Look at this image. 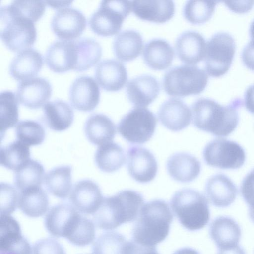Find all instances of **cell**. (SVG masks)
<instances>
[{
	"label": "cell",
	"mask_w": 254,
	"mask_h": 254,
	"mask_svg": "<svg viewBox=\"0 0 254 254\" xmlns=\"http://www.w3.org/2000/svg\"><path fill=\"white\" fill-rule=\"evenodd\" d=\"M242 104L239 98L223 106L211 99L200 98L191 106L193 124L198 129L216 136H227L237 127L238 110Z\"/></svg>",
	"instance_id": "1"
},
{
	"label": "cell",
	"mask_w": 254,
	"mask_h": 254,
	"mask_svg": "<svg viewBox=\"0 0 254 254\" xmlns=\"http://www.w3.org/2000/svg\"><path fill=\"white\" fill-rule=\"evenodd\" d=\"M173 216L168 203L161 199L141 207L132 230L133 241L146 246H155L168 235Z\"/></svg>",
	"instance_id": "2"
},
{
	"label": "cell",
	"mask_w": 254,
	"mask_h": 254,
	"mask_svg": "<svg viewBox=\"0 0 254 254\" xmlns=\"http://www.w3.org/2000/svg\"><path fill=\"white\" fill-rule=\"evenodd\" d=\"M143 204L144 198L140 193L131 190H123L104 197L100 206L93 214V221L102 229L113 230L136 220Z\"/></svg>",
	"instance_id": "3"
},
{
	"label": "cell",
	"mask_w": 254,
	"mask_h": 254,
	"mask_svg": "<svg viewBox=\"0 0 254 254\" xmlns=\"http://www.w3.org/2000/svg\"><path fill=\"white\" fill-rule=\"evenodd\" d=\"M170 205L179 222L190 231L204 227L210 219L208 202L202 193L190 189H183L173 195Z\"/></svg>",
	"instance_id": "4"
},
{
	"label": "cell",
	"mask_w": 254,
	"mask_h": 254,
	"mask_svg": "<svg viewBox=\"0 0 254 254\" xmlns=\"http://www.w3.org/2000/svg\"><path fill=\"white\" fill-rule=\"evenodd\" d=\"M1 39L6 47L19 52L32 46L36 38L34 22L12 11L7 5L0 9Z\"/></svg>",
	"instance_id": "5"
},
{
	"label": "cell",
	"mask_w": 254,
	"mask_h": 254,
	"mask_svg": "<svg viewBox=\"0 0 254 254\" xmlns=\"http://www.w3.org/2000/svg\"><path fill=\"white\" fill-rule=\"evenodd\" d=\"M207 82L206 71L195 65L185 64L172 68L163 78L165 92L170 96L179 97L201 93Z\"/></svg>",
	"instance_id": "6"
},
{
	"label": "cell",
	"mask_w": 254,
	"mask_h": 254,
	"mask_svg": "<svg viewBox=\"0 0 254 254\" xmlns=\"http://www.w3.org/2000/svg\"><path fill=\"white\" fill-rule=\"evenodd\" d=\"M131 10L130 1L102 0L89 17V26L99 35H115L119 32L125 19Z\"/></svg>",
	"instance_id": "7"
},
{
	"label": "cell",
	"mask_w": 254,
	"mask_h": 254,
	"mask_svg": "<svg viewBox=\"0 0 254 254\" xmlns=\"http://www.w3.org/2000/svg\"><path fill=\"white\" fill-rule=\"evenodd\" d=\"M236 44L228 33L217 32L206 43L204 57L206 72L210 76L219 77L229 70L235 55Z\"/></svg>",
	"instance_id": "8"
},
{
	"label": "cell",
	"mask_w": 254,
	"mask_h": 254,
	"mask_svg": "<svg viewBox=\"0 0 254 254\" xmlns=\"http://www.w3.org/2000/svg\"><path fill=\"white\" fill-rule=\"evenodd\" d=\"M156 124V116L151 111L144 107H135L122 118L118 130L128 142L141 144L152 137Z\"/></svg>",
	"instance_id": "9"
},
{
	"label": "cell",
	"mask_w": 254,
	"mask_h": 254,
	"mask_svg": "<svg viewBox=\"0 0 254 254\" xmlns=\"http://www.w3.org/2000/svg\"><path fill=\"white\" fill-rule=\"evenodd\" d=\"M203 156L209 166L222 169H237L246 160L244 148L235 141L217 138L205 146Z\"/></svg>",
	"instance_id": "10"
},
{
	"label": "cell",
	"mask_w": 254,
	"mask_h": 254,
	"mask_svg": "<svg viewBox=\"0 0 254 254\" xmlns=\"http://www.w3.org/2000/svg\"><path fill=\"white\" fill-rule=\"evenodd\" d=\"M81 216L73 206L60 204L52 207L45 218V225L54 236L67 239L77 227Z\"/></svg>",
	"instance_id": "11"
},
{
	"label": "cell",
	"mask_w": 254,
	"mask_h": 254,
	"mask_svg": "<svg viewBox=\"0 0 254 254\" xmlns=\"http://www.w3.org/2000/svg\"><path fill=\"white\" fill-rule=\"evenodd\" d=\"M86 25L85 15L79 10L72 7H64L57 10L51 21V27L60 38L72 40L79 37Z\"/></svg>",
	"instance_id": "12"
},
{
	"label": "cell",
	"mask_w": 254,
	"mask_h": 254,
	"mask_svg": "<svg viewBox=\"0 0 254 254\" xmlns=\"http://www.w3.org/2000/svg\"><path fill=\"white\" fill-rule=\"evenodd\" d=\"M127 167L130 176L141 183L153 180L158 170L157 163L153 154L147 149L138 146L128 148Z\"/></svg>",
	"instance_id": "13"
},
{
	"label": "cell",
	"mask_w": 254,
	"mask_h": 254,
	"mask_svg": "<svg viewBox=\"0 0 254 254\" xmlns=\"http://www.w3.org/2000/svg\"><path fill=\"white\" fill-rule=\"evenodd\" d=\"M100 89L97 83L92 77L82 75L71 83L69 91L72 106L83 112L93 111L100 100Z\"/></svg>",
	"instance_id": "14"
},
{
	"label": "cell",
	"mask_w": 254,
	"mask_h": 254,
	"mask_svg": "<svg viewBox=\"0 0 254 254\" xmlns=\"http://www.w3.org/2000/svg\"><path fill=\"white\" fill-rule=\"evenodd\" d=\"M1 254H32V249L21 235L18 222L10 215L0 217Z\"/></svg>",
	"instance_id": "15"
},
{
	"label": "cell",
	"mask_w": 254,
	"mask_h": 254,
	"mask_svg": "<svg viewBox=\"0 0 254 254\" xmlns=\"http://www.w3.org/2000/svg\"><path fill=\"white\" fill-rule=\"evenodd\" d=\"M104 197L99 186L94 182L84 179L77 182L72 188L69 200L78 211L93 214L100 206Z\"/></svg>",
	"instance_id": "16"
},
{
	"label": "cell",
	"mask_w": 254,
	"mask_h": 254,
	"mask_svg": "<svg viewBox=\"0 0 254 254\" xmlns=\"http://www.w3.org/2000/svg\"><path fill=\"white\" fill-rule=\"evenodd\" d=\"M52 87L49 81L37 77L19 82L16 97L21 104L35 109L44 106L50 99Z\"/></svg>",
	"instance_id": "17"
},
{
	"label": "cell",
	"mask_w": 254,
	"mask_h": 254,
	"mask_svg": "<svg viewBox=\"0 0 254 254\" xmlns=\"http://www.w3.org/2000/svg\"><path fill=\"white\" fill-rule=\"evenodd\" d=\"M47 66L56 72L74 69L77 61L74 40H57L48 47L45 55Z\"/></svg>",
	"instance_id": "18"
},
{
	"label": "cell",
	"mask_w": 254,
	"mask_h": 254,
	"mask_svg": "<svg viewBox=\"0 0 254 254\" xmlns=\"http://www.w3.org/2000/svg\"><path fill=\"white\" fill-rule=\"evenodd\" d=\"M160 85L153 76L144 74L130 80L126 86V93L129 102L136 107L148 106L157 97Z\"/></svg>",
	"instance_id": "19"
},
{
	"label": "cell",
	"mask_w": 254,
	"mask_h": 254,
	"mask_svg": "<svg viewBox=\"0 0 254 254\" xmlns=\"http://www.w3.org/2000/svg\"><path fill=\"white\" fill-rule=\"evenodd\" d=\"M206 43L203 36L194 31H186L177 38L176 54L183 63L195 65L204 59Z\"/></svg>",
	"instance_id": "20"
},
{
	"label": "cell",
	"mask_w": 254,
	"mask_h": 254,
	"mask_svg": "<svg viewBox=\"0 0 254 254\" xmlns=\"http://www.w3.org/2000/svg\"><path fill=\"white\" fill-rule=\"evenodd\" d=\"M158 116L161 124L166 128L173 131H179L190 124L192 112L182 100L171 98L161 105Z\"/></svg>",
	"instance_id": "21"
},
{
	"label": "cell",
	"mask_w": 254,
	"mask_h": 254,
	"mask_svg": "<svg viewBox=\"0 0 254 254\" xmlns=\"http://www.w3.org/2000/svg\"><path fill=\"white\" fill-rule=\"evenodd\" d=\"M43 64L42 54L34 48H28L13 57L9 63V72L17 80L30 79L37 74Z\"/></svg>",
	"instance_id": "22"
},
{
	"label": "cell",
	"mask_w": 254,
	"mask_h": 254,
	"mask_svg": "<svg viewBox=\"0 0 254 254\" xmlns=\"http://www.w3.org/2000/svg\"><path fill=\"white\" fill-rule=\"evenodd\" d=\"M95 77L104 90L117 91L126 84L127 79V69L120 62L114 59L100 61L95 69Z\"/></svg>",
	"instance_id": "23"
},
{
	"label": "cell",
	"mask_w": 254,
	"mask_h": 254,
	"mask_svg": "<svg viewBox=\"0 0 254 254\" xmlns=\"http://www.w3.org/2000/svg\"><path fill=\"white\" fill-rule=\"evenodd\" d=\"M205 191L214 206L222 208L231 205L238 193L235 184L223 174H217L209 178L206 182Z\"/></svg>",
	"instance_id": "24"
},
{
	"label": "cell",
	"mask_w": 254,
	"mask_h": 254,
	"mask_svg": "<svg viewBox=\"0 0 254 254\" xmlns=\"http://www.w3.org/2000/svg\"><path fill=\"white\" fill-rule=\"evenodd\" d=\"M167 170L170 177L181 183L194 180L199 175L201 164L194 156L185 152L172 155L167 162Z\"/></svg>",
	"instance_id": "25"
},
{
	"label": "cell",
	"mask_w": 254,
	"mask_h": 254,
	"mask_svg": "<svg viewBox=\"0 0 254 254\" xmlns=\"http://www.w3.org/2000/svg\"><path fill=\"white\" fill-rule=\"evenodd\" d=\"M131 7L139 18L157 23L171 19L175 9L172 0H134L131 1Z\"/></svg>",
	"instance_id": "26"
},
{
	"label": "cell",
	"mask_w": 254,
	"mask_h": 254,
	"mask_svg": "<svg viewBox=\"0 0 254 254\" xmlns=\"http://www.w3.org/2000/svg\"><path fill=\"white\" fill-rule=\"evenodd\" d=\"M209 234L219 249H223L238 245L241 237V230L234 219L221 216L211 222Z\"/></svg>",
	"instance_id": "27"
},
{
	"label": "cell",
	"mask_w": 254,
	"mask_h": 254,
	"mask_svg": "<svg viewBox=\"0 0 254 254\" xmlns=\"http://www.w3.org/2000/svg\"><path fill=\"white\" fill-rule=\"evenodd\" d=\"M84 132L90 143L100 146L112 141L116 134V127L112 120L106 115L95 114L86 121Z\"/></svg>",
	"instance_id": "28"
},
{
	"label": "cell",
	"mask_w": 254,
	"mask_h": 254,
	"mask_svg": "<svg viewBox=\"0 0 254 254\" xmlns=\"http://www.w3.org/2000/svg\"><path fill=\"white\" fill-rule=\"evenodd\" d=\"M43 119L48 127L56 131L68 129L72 124L74 113L66 102L55 100L47 102L43 107Z\"/></svg>",
	"instance_id": "29"
},
{
	"label": "cell",
	"mask_w": 254,
	"mask_h": 254,
	"mask_svg": "<svg viewBox=\"0 0 254 254\" xmlns=\"http://www.w3.org/2000/svg\"><path fill=\"white\" fill-rule=\"evenodd\" d=\"M174 52L170 44L162 39H153L147 42L143 51L145 64L151 69H165L172 63Z\"/></svg>",
	"instance_id": "30"
},
{
	"label": "cell",
	"mask_w": 254,
	"mask_h": 254,
	"mask_svg": "<svg viewBox=\"0 0 254 254\" xmlns=\"http://www.w3.org/2000/svg\"><path fill=\"white\" fill-rule=\"evenodd\" d=\"M141 34L134 30H126L119 33L114 38L113 49L115 55L124 62L132 61L137 58L143 48Z\"/></svg>",
	"instance_id": "31"
},
{
	"label": "cell",
	"mask_w": 254,
	"mask_h": 254,
	"mask_svg": "<svg viewBox=\"0 0 254 254\" xmlns=\"http://www.w3.org/2000/svg\"><path fill=\"white\" fill-rule=\"evenodd\" d=\"M18 207L29 217H40L48 210V196L41 187L26 189L19 193Z\"/></svg>",
	"instance_id": "32"
},
{
	"label": "cell",
	"mask_w": 254,
	"mask_h": 254,
	"mask_svg": "<svg viewBox=\"0 0 254 254\" xmlns=\"http://www.w3.org/2000/svg\"><path fill=\"white\" fill-rule=\"evenodd\" d=\"M71 170L68 165L58 166L50 170L44 179L47 190L57 197L66 198L71 191Z\"/></svg>",
	"instance_id": "33"
},
{
	"label": "cell",
	"mask_w": 254,
	"mask_h": 254,
	"mask_svg": "<svg viewBox=\"0 0 254 254\" xmlns=\"http://www.w3.org/2000/svg\"><path fill=\"white\" fill-rule=\"evenodd\" d=\"M95 162L103 172L112 173L119 170L124 165L126 157L123 148L114 142L100 145L95 153Z\"/></svg>",
	"instance_id": "34"
},
{
	"label": "cell",
	"mask_w": 254,
	"mask_h": 254,
	"mask_svg": "<svg viewBox=\"0 0 254 254\" xmlns=\"http://www.w3.org/2000/svg\"><path fill=\"white\" fill-rule=\"evenodd\" d=\"M74 41L77 61L73 70L82 71L88 69L100 59L102 47L98 42L92 38H81Z\"/></svg>",
	"instance_id": "35"
},
{
	"label": "cell",
	"mask_w": 254,
	"mask_h": 254,
	"mask_svg": "<svg viewBox=\"0 0 254 254\" xmlns=\"http://www.w3.org/2000/svg\"><path fill=\"white\" fill-rule=\"evenodd\" d=\"M45 177V169L42 164L30 159L14 171V183L16 188L21 191L31 188L41 187Z\"/></svg>",
	"instance_id": "36"
},
{
	"label": "cell",
	"mask_w": 254,
	"mask_h": 254,
	"mask_svg": "<svg viewBox=\"0 0 254 254\" xmlns=\"http://www.w3.org/2000/svg\"><path fill=\"white\" fill-rule=\"evenodd\" d=\"M30 159L29 147L19 140L0 148V165L7 169L15 171Z\"/></svg>",
	"instance_id": "37"
},
{
	"label": "cell",
	"mask_w": 254,
	"mask_h": 254,
	"mask_svg": "<svg viewBox=\"0 0 254 254\" xmlns=\"http://www.w3.org/2000/svg\"><path fill=\"white\" fill-rule=\"evenodd\" d=\"M18 100L12 91L5 90L0 93V129L2 134L13 127L18 121Z\"/></svg>",
	"instance_id": "38"
},
{
	"label": "cell",
	"mask_w": 254,
	"mask_h": 254,
	"mask_svg": "<svg viewBox=\"0 0 254 254\" xmlns=\"http://www.w3.org/2000/svg\"><path fill=\"white\" fill-rule=\"evenodd\" d=\"M217 2L214 0L187 1L183 8V15L191 23H204L211 18Z\"/></svg>",
	"instance_id": "39"
},
{
	"label": "cell",
	"mask_w": 254,
	"mask_h": 254,
	"mask_svg": "<svg viewBox=\"0 0 254 254\" xmlns=\"http://www.w3.org/2000/svg\"><path fill=\"white\" fill-rule=\"evenodd\" d=\"M17 140L27 146H37L43 143L45 138V131L38 122L26 120L20 121L15 127Z\"/></svg>",
	"instance_id": "40"
},
{
	"label": "cell",
	"mask_w": 254,
	"mask_h": 254,
	"mask_svg": "<svg viewBox=\"0 0 254 254\" xmlns=\"http://www.w3.org/2000/svg\"><path fill=\"white\" fill-rule=\"evenodd\" d=\"M126 242L125 237L118 232L105 233L94 243L93 254H123Z\"/></svg>",
	"instance_id": "41"
},
{
	"label": "cell",
	"mask_w": 254,
	"mask_h": 254,
	"mask_svg": "<svg viewBox=\"0 0 254 254\" xmlns=\"http://www.w3.org/2000/svg\"><path fill=\"white\" fill-rule=\"evenodd\" d=\"M46 5L44 0H13L8 5L12 11L33 22L43 15Z\"/></svg>",
	"instance_id": "42"
},
{
	"label": "cell",
	"mask_w": 254,
	"mask_h": 254,
	"mask_svg": "<svg viewBox=\"0 0 254 254\" xmlns=\"http://www.w3.org/2000/svg\"><path fill=\"white\" fill-rule=\"evenodd\" d=\"M95 236L94 223L89 219L82 217L75 230L67 239L76 246H84L92 243Z\"/></svg>",
	"instance_id": "43"
},
{
	"label": "cell",
	"mask_w": 254,
	"mask_h": 254,
	"mask_svg": "<svg viewBox=\"0 0 254 254\" xmlns=\"http://www.w3.org/2000/svg\"><path fill=\"white\" fill-rule=\"evenodd\" d=\"M19 195L13 186L6 183H0V215H10L15 210L18 206Z\"/></svg>",
	"instance_id": "44"
},
{
	"label": "cell",
	"mask_w": 254,
	"mask_h": 254,
	"mask_svg": "<svg viewBox=\"0 0 254 254\" xmlns=\"http://www.w3.org/2000/svg\"><path fill=\"white\" fill-rule=\"evenodd\" d=\"M32 254H65V253L57 241L52 239H44L35 243Z\"/></svg>",
	"instance_id": "45"
},
{
	"label": "cell",
	"mask_w": 254,
	"mask_h": 254,
	"mask_svg": "<svg viewBox=\"0 0 254 254\" xmlns=\"http://www.w3.org/2000/svg\"><path fill=\"white\" fill-rule=\"evenodd\" d=\"M241 193L249 207L254 205V168L243 179L240 187Z\"/></svg>",
	"instance_id": "46"
},
{
	"label": "cell",
	"mask_w": 254,
	"mask_h": 254,
	"mask_svg": "<svg viewBox=\"0 0 254 254\" xmlns=\"http://www.w3.org/2000/svg\"><path fill=\"white\" fill-rule=\"evenodd\" d=\"M123 254H159L155 246H146L138 244L133 240L127 241Z\"/></svg>",
	"instance_id": "47"
},
{
	"label": "cell",
	"mask_w": 254,
	"mask_h": 254,
	"mask_svg": "<svg viewBox=\"0 0 254 254\" xmlns=\"http://www.w3.org/2000/svg\"><path fill=\"white\" fill-rule=\"evenodd\" d=\"M241 58L244 64L249 69L254 71V40H251L244 47Z\"/></svg>",
	"instance_id": "48"
},
{
	"label": "cell",
	"mask_w": 254,
	"mask_h": 254,
	"mask_svg": "<svg viewBox=\"0 0 254 254\" xmlns=\"http://www.w3.org/2000/svg\"><path fill=\"white\" fill-rule=\"evenodd\" d=\"M224 3L229 9L238 13L247 12L254 5V1H225Z\"/></svg>",
	"instance_id": "49"
},
{
	"label": "cell",
	"mask_w": 254,
	"mask_h": 254,
	"mask_svg": "<svg viewBox=\"0 0 254 254\" xmlns=\"http://www.w3.org/2000/svg\"><path fill=\"white\" fill-rule=\"evenodd\" d=\"M244 105L249 112L254 114V84L248 87L245 92Z\"/></svg>",
	"instance_id": "50"
},
{
	"label": "cell",
	"mask_w": 254,
	"mask_h": 254,
	"mask_svg": "<svg viewBox=\"0 0 254 254\" xmlns=\"http://www.w3.org/2000/svg\"><path fill=\"white\" fill-rule=\"evenodd\" d=\"M217 254H246L244 250L239 246L219 249Z\"/></svg>",
	"instance_id": "51"
},
{
	"label": "cell",
	"mask_w": 254,
	"mask_h": 254,
	"mask_svg": "<svg viewBox=\"0 0 254 254\" xmlns=\"http://www.w3.org/2000/svg\"><path fill=\"white\" fill-rule=\"evenodd\" d=\"M46 5L54 8H61L68 6L72 1H45Z\"/></svg>",
	"instance_id": "52"
},
{
	"label": "cell",
	"mask_w": 254,
	"mask_h": 254,
	"mask_svg": "<svg viewBox=\"0 0 254 254\" xmlns=\"http://www.w3.org/2000/svg\"><path fill=\"white\" fill-rule=\"evenodd\" d=\"M173 254H200L196 250L191 248L185 247L176 250Z\"/></svg>",
	"instance_id": "53"
},
{
	"label": "cell",
	"mask_w": 254,
	"mask_h": 254,
	"mask_svg": "<svg viewBox=\"0 0 254 254\" xmlns=\"http://www.w3.org/2000/svg\"><path fill=\"white\" fill-rule=\"evenodd\" d=\"M249 33L251 40H254V20L250 25Z\"/></svg>",
	"instance_id": "54"
},
{
	"label": "cell",
	"mask_w": 254,
	"mask_h": 254,
	"mask_svg": "<svg viewBox=\"0 0 254 254\" xmlns=\"http://www.w3.org/2000/svg\"><path fill=\"white\" fill-rule=\"evenodd\" d=\"M249 214L250 218L254 223V205L249 207Z\"/></svg>",
	"instance_id": "55"
}]
</instances>
